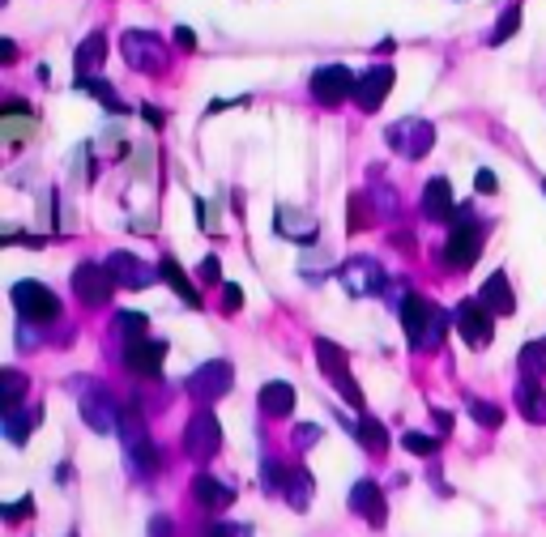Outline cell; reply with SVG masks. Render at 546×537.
Masks as SVG:
<instances>
[{
	"instance_id": "obj_23",
	"label": "cell",
	"mask_w": 546,
	"mask_h": 537,
	"mask_svg": "<svg viewBox=\"0 0 546 537\" xmlns=\"http://www.w3.org/2000/svg\"><path fill=\"white\" fill-rule=\"evenodd\" d=\"M542 188H546V184H542Z\"/></svg>"
},
{
	"instance_id": "obj_8",
	"label": "cell",
	"mask_w": 546,
	"mask_h": 537,
	"mask_svg": "<svg viewBox=\"0 0 546 537\" xmlns=\"http://www.w3.org/2000/svg\"><path fill=\"white\" fill-rule=\"evenodd\" d=\"M342 282H346L351 294H371V290H380L385 273H380L376 260H351V265L342 268Z\"/></svg>"
},
{
	"instance_id": "obj_7",
	"label": "cell",
	"mask_w": 546,
	"mask_h": 537,
	"mask_svg": "<svg viewBox=\"0 0 546 537\" xmlns=\"http://www.w3.org/2000/svg\"><path fill=\"white\" fill-rule=\"evenodd\" d=\"M103 60H107V35H103V30H95V35L81 38L78 56H73V73H78V81H81V77H95L98 69H103Z\"/></svg>"
},
{
	"instance_id": "obj_14",
	"label": "cell",
	"mask_w": 546,
	"mask_h": 537,
	"mask_svg": "<svg viewBox=\"0 0 546 537\" xmlns=\"http://www.w3.org/2000/svg\"><path fill=\"white\" fill-rule=\"evenodd\" d=\"M78 86H81V90H86V95H95L98 103H107V107H112V112H116V115H124V112H128V107H124V103H120V98H116V90H112V86H107L103 77H81Z\"/></svg>"
},
{
	"instance_id": "obj_21",
	"label": "cell",
	"mask_w": 546,
	"mask_h": 537,
	"mask_svg": "<svg viewBox=\"0 0 546 537\" xmlns=\"http://www.w3.org/2000/svg\"><path fill=\"white\" fill-rule=\"evenodd\" d=\"M141 115H145L154 128H162V112H158V107H141Z\"/></svg>"
},
{
	"instance_id": "obj_2",
	"label": "cell",
	"mask_w": 546,
	"mask_h": 537,
	"mask_svg": "<svg viewBox=\"0 0 546 537\" xmlns=\"http://www.w3.org/2000/svg\"><path fill=\"white\" fill-rule=\"evenodd\" d=\"M354 86H359V77L346 69V64H325V69H316L312 81H308V90L320 107H337V103H346L354 98Z\"/></svg>"
},
{
	"instance_id": "obj_11",
	"label": "cell",
	"mask_w": 546,
	"mask_h": 537,
	"mask_svg": "<svg viewBox=\"0 0 546 537\" xmlns=\"http://www.w3.org/2000/svg\"><path fill=\"white\" fill-rule=\"evenodd\" d=\"M107 268H112V277H116L120 286H128V290H141L145 282H150V268L141 265V260H133L128 252H116V256H107Z\"/></svg>"
},
{
	"instance_id": "obj_13",
	"label": "cell",
	"mask_w": 546,
	"mask_h": 537,
	"mask_svg": "<svg viewBox=\"0 0 546 537\" xmlns=\"http://www.w3.org/2000/svg\"><path fill=\"white\" fill-rule=\"evenodd\" d=\"M277 230H282V235H291V239H312L316 222H312V218H303V213L282 210V213H277Z\"/></svg>"
},
{
	"instance_id": "obj_18",
	"label": "cell",
	"mask_w": 546,
	"mask_h": 537,
	"mask_svg": "<svg viewBox=\"0 0 546 537\" xmlns=\"http://www.w3.org/2000/svg\"><path fill=\"white\" fill-rule=\"evenodd\" d=\"M474 188L491 196V192H495V175H491V171H478V175H474Z\"/></svg>"
},
{
	"instance_id": "obj_9",
	"label": "cell",
	"mask_w": 546,
	"mask_h": 537,
	"mask_svg": "<svg viewBox=\"0 0 546 537\" xmlns=\"http://www.w3.org/2000/svg\"><path fill=\"white\" fill-rule=\"evenodd\" d=\"M112 268H98V265H81L78 268V294L86 303H103L107 299V290H112Z\"/></svg>"
},
{
	"instance_id": "obj_5",
	"label": "cell",
	"mask_w": 546,
	"mask_h": 537,
	"mask_svg": "<svg viewBox=\"0 0 546 537\" xmlns=\"http://www.w3.org/2000/svg\"><path fill=\"white\" fill-rule=\"evenodd\" d=\"M483 248V230L474 227V222H457L452 227V239H449V252H444V265L449 268H466L474 256Z\"/></svg>"
},
{
	"instance_id": "obj_15",
	"label": "cell",
	"mask_w": 546,
	"mask_h": 537,
	"mask_svg": "<svg viewBox=\"0 0 546 537\" xmlns=\"http://www.w3.org/2000/svg\"><path fill=\"white\" fill-rule=\"evenodd\" d=\"M483 303H487L491 311H512V294H508L504 273H495L487 286H483Z\"/></svg>"
},
{
	"instance_id": "obj_4",
	"label": "cell",
	"mask_w": 546,
	"mask_h": 537,
	"mask_svg": "<svg viewBox=\"0 0 546 537\" xmlns=\"http://www.w3.org/2000/svg\"><path fill=\"white\" fill-rule=\"evenodd\" d=\"M393 90V69L389 64H371L368 73L359 77V86H354V103L363 107V112H376Z\"/></svg>"
},
{
	"instance_id": "obj_22",
	"label": "cell",
	"mask_w": 546,
	"mask_h": 537,
	"mask_svg": "<svg viewBox=\"0 0 546 537\" xmlns=\"http://www.w3.org/2000/svg\"><path fill=\"white\" fill-rule=\"evenodd\" d=\"M201 277H210V282H214V277H218V260H214V256H210V260L201 265Z\"/></svg>"
},
{
	"instance_id": "obj_10",
	"label": "cell",
	"mask_w": 546,
	"mask_h": 537,
	"mask_svg": "<svg viewBox=\"0 0 546 537\" xmlns=\"http://www.w3.org/2000/svg\"><path fill=\"white\" fill-rule=\"evenodd\" d=\"M457 320H461V328H466V337L474 345L491 342V320H487V303H483V299H469V303H461Z\"/></svg>"
},
{
	"instance_id": "obj_16",
	"label": "cell",
	"mask_w": 546,
	"mask_h": 537,
	"mask_svg": "<svg viewBox=\"0 0 546 537\" xmlns=\"http://www.w3.org/2000/svg\"><path fill=\"white\" fill-rule=\"evenodd\" d=\"M517 30H521V4H508L504 13H500V26L491 30V43L500 47V43H508V38L517 35Z\"/></svg>"
},
{
	"instance_id": "obj_17",
	"label": "cell",
	"mask_w": 546,
	"mask_h": 537,
	"mask_svg": "<svg viewBox=\"0 0 546 537\" xmlns=\"http://www.w3.org/2000/svg\"><path fill=\"white\" fill-rule=\"evenodd\" d=\"M162 277H167V282H171V286H176L179 294H184V303H188V307H196V303H201V294H196V290L188 286V277L179 273V265H176V260H171V256L162 260Z\"/></svg>"
},
{
	"instance_id": "obj_3",
	"label": "cell",
	"mask_w": 546,
	"mask_h": 537,
	"mask_svg": "<svg viewBox=\"0 0 546 537\" xmlns=\"http://www.w3.org/2000/svg\"><path fill=\"white\" fill-rule=\"evenodd\" d=\"M431 141H435V128H431L427 120H418V115H410V120H401V124L389 128V145L401 158H423L431 150Z\"/></svg>"
},
{
	"instance_id": "obj_6",
	"label": "cell",
	"mask_w": 546,
	"mask_h": 537,
	"mask_svg": "<svg viewBox=\"0 0 546 537\" xmlns=\"http://www.w3.org/2000/svg\"><path fill=\"white\" fill-rule=\"evenodd\" d=\"M13 303L26 311V316H35V320H52L56 316V294L47 286H39V282H21L18 290H13Z\"/></svg>"
},
{
	"instance_id": "obj_1",
	"label": "cell",
	"mask_w": 546,
	"mask_h": 537,
	"mask_svg": "<svg viewBox=\"0 0 546 537\" xmlns=\"http://www.w3.org/2000/svg\"><path fill=\"white\" fill-rule=\"evenodd\" d=\"M120 47H124V60L136 73H162L167 60H171V47L154 35V30H124L120 35Z\"/></svg>"
},
{
	"instance_id": "obj_20",
	"label": "cell",
	"mask_w": 546,
	"mask_h": 537,
	"mask_svg": "<svg viewBox=\"0 0 546 537\" xmlns=\"http://www.w3.org/2000/svg\"><path fill=\"white\" fill-rule=\"evenodd\" d=\"M13 47H18V43H13V38H0V60H4V64H9V60L18 56V52H13Z\"/></svg>"
},
{
	"instance_id": "obj_19",
	"label": "cell",
	"mask_w": 546,
	"mask_h": 537,
	"mask_svg": "<svg viewBox=\"0 0 546 537\" xmlns=\"http://www.w3.org/2000/svg\"><path fill=\"white\" fill-rule=\"evenodd\" d=\"M176 43H179V47H188V52H193V47H196V35L188 30V26H179V30H176Z\"/></svg>"
},
{
	"instance_id": "obj_12",
	"label": "cell",
	"mask_w": 546,
	"mask_h": 537,
	"mask_svg": "<svg viewBox=\"0 0 546 537\" xmlns=\"http://www.w3.org/2000/svg\"><path fill=\"white\" fill-rule=\"evenodd\" d=\"M452 210V188H449V179L444 175H435L427 184V192H423V213L427 218H435V222H444Z\"/></svg>"
}]
</instances>
